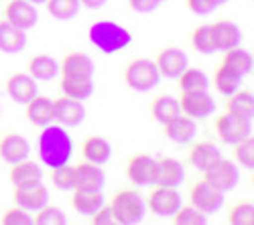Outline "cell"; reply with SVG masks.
<instances>
[{
	"label": "cell",
	"mask_w": 254,
	"mask_h": 225,
	"mask_svg": "<svg viewBox=\"0 0 254 225\" xmlns=\"http://www.w3.org/2000/svg\"><path fill=\"white\" fill-rule=\"evenodd\" d=\"M179 108L181 114L197 120H205L216 112V101L209 95L207 90H197V91H181L179 97Z\"/></svg>",
	"instance_id": "obj_8"
},
{
	"label": "cell",
	"mask_w": 254,
	"mask_h": 225,
	"mask_svg": "<svg viewBox=\"0 0 254 225\" xmlns=\"http://www.w3.org/2000/svg\"><path fill=\"white\" fill-rule=\"evenodd\" d=\"M126 2L138 14H149V12L157 10V6H159L157 0H126Z\"/></svg>",
	"instance_id": "obj_45"
},
{
	"label": "cell",
	"mask_w": 254,
	"mask_h": 225,
	"mask_svg": "<svg viewBox=\"0 0 254 225\" xmlns=\"http://www.w3.org/2000/svg\"><path fill=\"white\" fill-rule=\"evenodd\" d=\"M226 112L252 120V116H254V93L250 90H236L232 95H228Z\"/></svg>",
	"instance_id": "obj_32"
},
{
	"label": "cell",
	"mask_w": 254,
	"mask_h": 225,
	"mask_svg": "<svg viewBox=\"0 0 254 225\" xmlns=\"http://www.w3.org/2000/svg\"><path fill=\"white\" fill-rule=\"evenodd\" d=\"M116 223L120 225H134L140 223L146 215V203L144 197L134 189H122L118 191L112 201L108 203Z\"/></svg>",
	"instance_id": "obj_4"
},
{
	"label": "cell",
	"mask_w": 254,
	"mask_h": 225,
	"mask_svg": "<svg viewBox=\"0 0 254 225\" xmlns=\"http://www.w3.org/2000/svg\"><path fill=\"white\" fill-rule=\"evenodd\" d=\"M177 86H179V91H197V90L209 88V79L201 69L187 65L177 77Z\"/></svg>",
	"instance_id": "obj_35"
},
{
	"label": "cell",
	"mask_w": 254,
	"mask_h": 225,
	"mask_svg": "<svg viewBox=\"0 0 254 225\" xmlns=\"http://www.w3.org/2000/svg\"><path fill=\"white\" fill-rule=\"evenodd\" d=\"M222 158V154H220V148L216 146V144H211V142H205V140H201V142H193L191 144V148H189V154H187V162L191 165L193 169H197V171H205V169H209L214 162H218Z\"/></svg>",
	"instance_id": "obj_24"
},
{
	"label": "cell",
	"mask_w": 254,
	"mask_h": 225,
	"mask_svg": "<svg viewBox=\"0 0 254 225\" xmlns=\"http://www.w3.org/2000/svg\"><path fill=\"white\" fill-rule=\"evenodd\" d=\"M203 179L209 182V185H214L216 189H220L222 193H228V191H232L238 185L240 171H238V167L232 160L220 158L209 169L203 171Z\"/></svg>",
	"instance_id": "obj_9"
},
{
	"label": "cell",
	"mask_w": 254,
	"mask_h": 225,
	"mask_svg": "<svg viewBox=\"0 0 254 225\" xmlns=\"http://www.w3.org/2000/svg\"><path fill=\"white\" fill-rule=\"evenodd\" d=\"M45 8L49 16H53L59 23H69L77 16L81 4L79 0H45Z\"/></svg>",
	"instance_id": "obj_34"
},
{
	"label": "cell",
	"mask_w": 254,
	"mask_h": 225,
	"mask_svg": "<svg viewBox=\"0 0 254 225\" xmlns=\"http://www.w3.org/2000/svg\"><path fill=\"white\" fill-rule=\"evenodd\" d=\"M157 2H159V4H161V2H165V0H157Z\"/></svg>",
	"instance_id": "obj_49"
},
{
	"label": "cell",
	"mask_w": 254,
	"mask_h": 225,
	"mask_svg": "<svg viewBox=\"0 0 254 225\" xmlns=\"http://www.w3.org/2000/svg\"><path fill=\"white\" fill-rule=\"evenodd\" d=\"M79 4H81L83 8L98 10V8H102V6H106V4H108V0H79Z\"/></svg>",
	"instance_id": "obj_46"
},
{
	"label": "cell",
	"mask_w": 254,
	"mask_h": 225,
	"mask_svg": "<svg viewBox=\"0 0 254 225\" xmlns=\"http://www.w3.org/2000/svg\"><path fill=\"white\" fill-rule=\"evenodd\" d=\"M0 223L2 225H33V215L29 211H25L23 207H10L2 213V217H0Z\"/></svg>",
	"instance_id": "obj_42"
},
{
	"label": "cell",
	"mask_w": 254,
	"mask_h": 225,
	"mask_svg": "<svg viewBox=\"0 0 254 225\" xmlns=\"http://www.w3.org/2000/svg\"><path fill=\"white\" fill-rule=\"evenodd\" d=\"M29 2H31V4H35V6H37V4H45V0H29Z\"/></svg>",
	"instance_id": "obj_47"
},
{
	"label": "cell",
	"mask_w": 254,
	"mask_h": 225,
	"mask_svg": "<svg viewBox=\"0 0 254 225\" xmlns=\"http://www.w3.org/2000/svg\"><path fill=\"white\" fill-rule=\"evenodd\" d=\"M75 173V187L81 189H102L104 187V171L100 165H94L90 160H81L77 165H73Z\"/></svg>",
	"instance_id": "obj_26"
},
{
	"label": "cell",
	"mask_w": 254,
	"mask_h": 225,
	"mask_svg": "<svg viewBox=\"0 0 254 225\" xmlns=\"http://www.w3.org/2000/svg\"><path fill=\"white\" fill-rule=\"evenodd\" d=\"M224 195L226 193H222L214 185H209L205 179H199L191 185V189H189V203H191L193 207H197L201 213L211 215L222 209Z\"/></svg>",
	"instance_id": "obj_6"
},
{
	"label": "cell",
	"mask_w": 254,
	"mask_h": 225,
	"mask_svg": "<svg viewBox=\"0 0 254 225\" xmlns=\"http://www.w3.org/2000/svg\"><path fill=\"white\" fill-rule=\"evenodd\" d=\"M90 217H92V223L94 225H114L116 223V219L112 215V209H110L108 203H104V205L94 215H90Z\"/></svg>",
	"instance_id": "obj_44"
},
{
	"label": "cell",
	"mask_w": 254,
	"mask_h": 225,
	"mask_svg": "<svg viewBox=\"0 0 254 225\" xmlns=\"http://www.w3.org/2000/svg\"><path fill=\"white\" fill-rule=\"evenodd\" d=\"M33 223L35 225H65L67 223V215L63 213L61 207L57 205H43L41 209L35 211L33 215Z\"/></svg>",
	"instance_id": "obj_37"
},
{
	"label": "cell",
	"mask_w": 254,
	"mask_h": 225,
	"mask_svg": "<svg viewBox=\"0 0 254 225\" xmlns=\"http://www.w3.org/2000/svg\"><path fill=\"white\" fill-rule=\"evenodd\" d=\"M234 158L240 167H246L248 171L254 167V138L246 136L234 144Z\"/></svg>",
	"instance_id": "obj_41"
},
{
	"label": "cell",
	"mask_w": 254,
	"mask_h": 225,
	"mask_svg": "<svg viewBox=\"0 0 254 225\" xmlns=\"http://www.w3.org/2000/svg\"><path fill=\"white\" fill-rule=\"evenodd\" d=\"M155 165H157V158L151 154H146V152L132 154L128 162H126V179L136 187H149L153 185Z\"/></svg>",
	"instance_id": "obj_11"
},
{
	"label": "cell",
	"mask_w": 254,
	"mask_h": 225,
	"mask_svg": "<svg viewBox=\"0 0 254 225\" xmlns=\"http://www.w3.org/2000/svg\"><path fill=\"white\" fill-rule=\"evenodd\" d=\"M189 43H191V49L201 53V55H211L216 49H214V43H211V31H209V25L207 23H201L197 25L193 31H191V37H189Z\"/></svg>",
	"instance_id": "obj_36"
},
{
	"label": "cell",
	"mask_w": 254,
	"mask_h": 225,
	"mask_svg": "<svg viewBox=\"0 0 254 225\" xmlns=\"http://www.w3.org/2000/svg\"><path fill=\"white\" fill-rule=\"evenodd\" d=\"M161 73L153 59L134 57L124 67V84L136 93H146L159 86Z\"/></svg>",
	"instance_id": "obj_3"
},
{
	"label": "cell",
	"mask_w": 254,
	"mask_h": 225,
	"mask_svg": "<svg viewBox=\"0 0 254 225\" xmlns=\"http://www.w3.org/2000/svg\"><path fill=\"white\" fill-rule=\"evenodd\" d=\"M27 73L37 81H51L59 75V63L51 55L37 53L29 59V71Z\"/></svg>",
	"instance_id": "obj_28"
},
{
	"label": "cell",
	"mask_w": 254,
	"mask_h": 225,
	"mask_svg": "<svg viewBox=\"0 0 254 225\" xmlns=\"http://www.w3.org/2000/svg\"><path fill=\"white\" fill-rule=\"evenodd\" d=\"M31 154V144L23 134L6 132L0 136V158L6 165H14L18 160H25Z\"/></svg>",
	"instance_id": "obj_18"
},
{
	"label": "cell",
	"mask_w": 254,
	"mask_h": 225,
	"mask_svg": "<svg viewBox=\"0 0 254 225\" xmlns=\"http://www.w3.org/2000/svg\"><path fill=\"white\" fill-rule=\"evenodd\" d=\"M25 116L31 126L43 128L53 122V99L47 95H35L25 104Z\"/></svg>",
	"instance_id": "obj_20"
},
{
	"label": "cell",
	"mask_w": 254,
	"mask_h": 225,
	"mask_svg": "<svg viewBox=\"0 0 254 225\" xmlns=\"http://www.w3.org/2000/svg\"><path fill=\"white\" fill-rule=\"evenodd\" d=\"M144 203H146V209L157 217H173L175 211L183 205L181 195H179L177 189L161 187V185L153 187V191L149 193V197L144 199Z\"/></svg>",
	"instance_id": "obj_7"
},
{
	"label": "cell",
	"mask_w": 254,
	"mask_h": 225,
	"mask_svg": "<svg viewBox=\"0 0 254 225\" xmlns=\"http://www.w3.org/2000/svg\"><path fill=\"white\" fill-rule=\"evenodd\" d=\"M183 179H185V169H183V165L177 158H173V156L157 158L155 175H153V185L177 189L183 182Z\"/></svg>",
	"instance_id": "obj_12"
},
{
	"label": "cell",
	"mask_w": 254,
	"mask_h": 225,
	"mask_svg": "<svg viewBox=\"0 0 254 225\" xmlns=\"http://www.w3.org/2000/svg\"><path fill=\"white\" fill-rule=\"evenodd\" d=\"M242 79H244L242 75H238L236 71H232L230 67H226V65L220 63V67L214 73V88H216V91L220 95L228 97V95L234 93L236 90H240Z\"/></svg>",
	"instance_id": "obj_33"
},
{
	"label": "cell",
	"mask_w": 254,
	"mask_h": 225,
	"mask_svg": "<svg viewBox=\"0 0 254 225\" xmlns=\"http://www.w3.org/2000/svg\"><path fill=\"white\" fill-rule=\"evenodd\" d=\"M27 47V31L18 29L8 20H0V51L6 55H16Z\"/></svg>",
	"instance_id": "obj_25"
},
{
	"label": "cell",
	"mask_w": 254,
	"mask_h": 225,
	"mask_svg": "<svg viewBox=\"0 0 254 225\" xmlns=\"http://www.w3.org/2000/svg\"><path fill=\"white\" fill-rule=\"evenodd\" d=\"M155 65L161 73V77L167 79H177L179 73L189 65L187 63V55L179 49V47H165L157 53Z\"/></svg>",
	"instance_id": "obj_16"
},
{
	"label": "cell",
	"mask_w": 254,
	"mask_h": 225,
	"mask_svg": "<svg viewBox=\"0 0 254 225\" xmlns=\"http://www.w3.org/2000/svg\"><path fill=\"white\" fill-rule=\"evenodd\" d=\"M104 203L106 201L102 189H81V187L71 189V207L79 215H94Z\"/></svg>",
	"instance_id": "obj_23"
},
{
	"label": "cell",
	"mask_w": 254,
	"mask_h": 225,
	"mask_svg": "<svg viewBox=\"0 0 254 225\" xmlns=\"http://www.w3.org/2000/svg\"><path fill=\"white\" fill-rule=\"evenodd\" d=\"M88 39H90V43L104 55H114L132 43L130 31L118 23H114V20H108V18L96 20L88 31Z\"/></svg>",
	"instance_id": "obj_2"
},
{
	"label": "cell",
	"mask_w": 254,
	"mask_h": 225,
	"mask_svg": "<svg viewBox=\"0 0 254 225\" xmlns=\"http://www.w3.org/2000/svg\"><path fill=\"white\" fill-rule=\"evenodd\" d=\"M230 225H254V205L250 201H240L228 213Z\"/></svg>",
	"instance_id": "obj_40"
},
{
	"label": "cell",
	"mask_w": 254,
	"mask_h": 225,
	"mask_svg": "<svg viewBox=\"0 0 254 225\" xmlns=\"http://www.w3.org/2000/svg\"><path fill=\"white\" fill-rule=\"evenodd\" d=\"M59 73L65 77H94V61L81 51H71L61 59Z\"/></svg>",
	"instance_id": "obj_21"
},
{
	"label": "cell",
	"mask_w": 254,
	"mask_h": 225,
	"mask_svg": "<svg viewBox=\"0 0 254 225\" xmlns=\"http://www.w3.org/2000/svg\"><path fill=\"white\" fill-rule=\"evenodd\" d=\"M224 57H222V65L230 67L232 71H236L238 75L246 77L252 73V67H254V59L250 55V51L242 49L240 45L238 47H232L228 51H222Z\"/></svg>",
	"instance_id": "obj_30"
},
{
	"label": "cell",
	"mask_w": 254,
	"mask_h": 225,
	"mask_svg": "<svg viewBox=\"0 0 254 225\" xmlns=\"http://www.w3.org/2000/svg\"><path fill=\"white\" fill-rule=\"evenodd\" d=\"M177 114H181V108H179V99L169 95V93H161L153 99L151 104V116L157 124H167L169 120H173Z\"/></svg>",
	"instance_id": "obj_31"
},
{
	"label": "cell",
	"mask_w": 254,
	"mask_h": 225,
	"mask_svg": "<svg viewBox=\"0 0 254 225\" xmlns=\"http://www.w3.org/2000/svg\"><path fill=\"white\" fill-rule=\"evenodd\" d=\"M59 90H61V95L83 101L94 93V79L92 77H65V75H61Z\"/></svg>",
	"instance_id": "obj_29"
},
{
	"label": "cell",
	"mask_w": 254,
	"mask_h": 225,
	"mask_svg": "<svg viewBox=\"0 0 254 225\" xmlns=\"http://www.w3.org/2000/svg\"><path fill=\"white\" fill-rule=\"evenodd\" d=\"M4 20L23 31H29L39 23V12L37 6L31 4L29 0H10L4 8Z\"/></svg>",
	"instance_id": "obj_17"
},
{
	"label": "cell",
	"mask_w": 254,
	"mask_h": 225,
	"mask_svg": "<svg viewBox=\"0 0 254 225\" xmlns=\"http://www.w3.org/2000/svg\"><path fill=\"white\" fill-rule=\"evenodd\" d=\"M53 120L57 124H61L63 128H75L79 126L83 120H86V108H83V101L61 95L57 99H53Z\"/></svg>",
	"instance_id": "obj_10"
},
{
	"label": "cell",
	"mask_w": 254,
	"mask_h": 225,
	"mask_svg": "<svg viewBox=\"0 0 254 225\" xmlns=\"http://www.w3.org/2000/svg\"><path fill=\"white\" fill-rule=\"evenodd\" d=\"M211 31V43L216 51H228L232 47H238L242 41V33L236 23L232 20H216L209 25Z\"/></svg>",
	"instance_id": "obj_19"
},
{
	"label": "cell",
	"mask_w": 254,
	"mask_h": 225,
	"mask_svg": "<svg viewBox=\"0 0 254 225\" xmlns=\"http://www.w3.org/2000/svg\"><path fill=\"white\" fill-rule=\"evenodd\" d=\"M49 179H51V185L59 191H71L75 187V173H73V167H69V162L51 169Z\"/></svg>",
	"instance_id": "obj_38"
},
{
	"label": "cell",
	"mask_w": 254,
	"mask_h": 225,
	"mask_svg": "<svg viewBox=\"0 0 254 225\" xmlns=\"http://www.w3.org/2000/svg\"><path fill=\"white\" fill-rule=\"evenodd\" d=\"M214 126H216V134H218L220 142L234 146L236 142H240L242 138L250 136V132H252V120L236 116V114H230V112H224V114H220L216 118Z\"/></svg>",
	"instance_id": "obj_5"
},
{
	"label": "cell",
	"mask_w": 254,
	"mask_h": 225,
	"mask_svg": "<svg viewBox=\"0 0 254 225\" xmlns=\"http://www.w3.org/2000/svg\"><path fill=\"white\" fill-rule=\"evenodd\" d=\"M12 199H14V205L23 207L25 211H37L43 205L49 203V191L43 185V180L37 182V185H29V187H14L12 191Z\"/></svg>",
	"instance_id": "obj_15"
},
{
	"label": "cell",
	"mask_w": 254,
	"mask_h": 225,
	"mask_svg": "<svg viewBox=\"0 0 254 225\" xmlns=\"http://www.w3.org/2000/svg\"><path fill=\"white\" fill-rule=\"evenodd\" d=\"M81 156L83 160H90L94 162V165H106V162L110 160L112 156V146H110V142L106 140L104 136H88L86 140H83V144H81Z\"/></svg>",
	"instance_id": "obj_27"
},
{
	"label": "cell",
	"mask_w": 254,
	"mask_h": 225,
	"mask_svg": "<svg viewBox=\"0 0 254 225\" xmlns=\"http://www.w3.org/2000/svg\"><path fill=\"white\" fill-rule=\"evenodd\" d=\"M214 2H216L218 6H222V4H226V2H228V0H214Z\"/></svg>",
	"instance_id": "obj_48"
},
{
	"label": "cell",
	"mask_w": 254,
	"mask_h": 225,
	"mask_svg": "<svg viewBox=\"0 0 254 225\" xmlns=\"http://www.w3.org/2000/svg\"><path fill=\"white\" fill-rule=\"evenodd\" d=\"M37 150L39 158L45 167L55 169L61 165H67L73 156V140L67 134V128H63L61 124L53 126L47 124L43 126L37 140Z\"/></svg>",
	"instance_id": "obj_1"
},
{
	"label": "cell",
	"mask_w": 254,
	"mask_h": 225,
	"mask_svg": "<svg viewBox=\"0 0 254 225\" xmlns=\"http://www.w3.org/2000/svg\"><path fill=\"white\" fill-rule=\"evenodd\" d=\"M4 90H6V95L16 101V104L25 106L31 97H35L39 93V88H37V79H33L29 73L25 71H18V73H12L6 84H4Z\"/></svg>",
	"instance_id": "obj_14"
},
{
	"label": "cell",
	"mask_w": 254,
	"mask_h": 225,
	"mask_svg": "<svg viewBox=\"0 0 254 225\" xmlns=\"http://www.w3.org/2000/svg\"><path fill=\"white\" fill-rule=\"evenodd\" d=\"M171 219L175 225H205L207 223V215L201 213L197 207H193L191 203L189 205H181Z\"/></svg>",
	"instance_id": "obj_39"
},
{
	"label": "cell",
	"mask_w": 254,
	"mask_h": 225,
	"mask_svg": "<svg viewBox=\"0 0 254 225\" xmlns=\"http://www.w3.org/2000/svg\"><path fill=\"white\" fill-rule=\"evenodd\" d=\"M185 4L197 16H207V14H211L218 8V4L214 2V0H185Z\"/></svg>",
	"instance_id": "obj_43"
},
{
	"label": "cell",
	"mask_w": 254,
	"mask_h": 225,
	"mask_svg": "<svg viewBox=\"0 0 254 225\" xmlns=\"http://www.w3.org/2000/svg\"><path fill=\"white\" fill-rule=\"evenodd\" d=\"M10 173L8 179L12 182V187H29V185H37V182L43 180V169H41L35 160H18L14 165H10Z\"/></svg>",
	"instance_id": "obj_22"
},
{
	"label": "cell",
	"mask_w": 254,
	"mask_h": 225,
	"mask_svg": "<svg viewBox=\"0 0 254 225\" xmlns=\"http://www.w3.org/2000/svg\"><path fill=\"white\" fill-rule=\"evenodd\" d=\"M163 134L173 144H187L197 134V122L185 114H177L173 120L163 124Z\"/></svg>",
	"instance_id": "obj_13"
}]
</instances>
